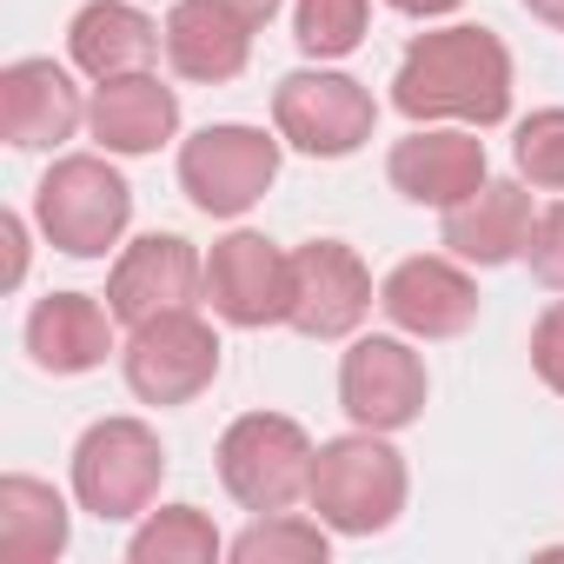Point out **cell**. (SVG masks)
I'll return each instance as SVG.
<instances>
[{"mask_svg":"<svg viewBox=\"0 0 564 564\" xmlns=\"http://www.w3.org/2000/svg\"><path fill=\"white\" fill-rule=\"evenodd\" d=\"M392 107L412 127H498L511 113V47L471 21L432 28L399 54Z\"/></svg>","mask_w":564,"mask_h":564,"instance_id":"obj_1","label":"cell"},{"mask_svg":"<svg viewBox=\"0 0 564 564\" xmlns=\"http://www.w3.org/2000/svg\"><path fill=\"white\" fill-rule=\"evenodd\" d=\"M412 498V471L392 445V432H366L352 425L346 438H326L313 458V491L306 505L339 531V538H379L399 524Z\"/></svg>","mask_w":564,"mask_h":564,"instance_id":"obj_2","label":"cell"},{"mask_svg":"<svg viewBox=\"0 0 564 564\" xmlns=\"http://www.w3.org/2000/svg\"><path fill=\"white\" fill-rule=\"evenodd\" d=\"M133 186L120 180L113 153H61L34 186V226L67 259H107L127 239Z\"/></svg>","mask_w":564,"mask_h":564,"instance_id":"obj_3","label":"cell"},{"mask_svg":"<svg viewBox=\"0 0 564 564\" xmlns=\"http://www.w3.org/2000/svg\"><path fill=\"white\" fill-rule=\"evenodd\" d=\"M166 485V445L147 419H94L74 445V505L94 511L100 524H133L153 511Z\"/></svg>","mask_w":564,"mask_h":564,"instance_id":"obj_4","label":"cell"},{"mask_svg":"<svg viewBox=\"0 0 564 564\" xmlns=\"http://www.w3.org/2000/svg\"><path fill=\"white\" fill-rule=\"evenodd\" d=\"M213 458H219V485H226V498L239 511H293L313 491L319 445L286 412H239L219 432Z\"/></svg>","mask_w":564,"mask_h":564,"instance_id":"obj_5","label":"cell"},{"mask_svg":"<svg viewBox=\"0 0 564 564\" xmlns=\"http://www.w3.org/2000/svg\"><path fill=\"white\" fill-rule=\"evenodd\" d=\"M379 127V100L366 80L339 67H300L272 87V133L306 160H352Z\"/></svg>","mask_w":564,"mask_h":564,"instance_id":"obj_6","label":"cell"},{"mask_svg":"<svg viewBox=\"0 0 564 564\" xmlns=\"http://www.w3.org/2000/svg\"><path fill=\"white\" fill-rule=\"evenodd\" d=\"M279 153H286V140L265 127H239V120L199 127L193 140H180V193L206 219H239L272 193Z\"/></svg>","mask_w":564,"mask_h":564,"instance_id":"obj_7","label":"cell"},{"mask_svg":"<svg viewBox=\"0 0 564 564\" xmlns=\"http://www.w3.org/2000/svg\"><path fill=\"white\" fill-rule=\"evenodd\" d=\"M206 306H213V319H226L239 333L286 326L293 319V252L252 226H232L206 252Z\"/></svg>","mask_w":564,"mask_h":564,"instance_id":"obj_8","label":"cell"},{"mask_svg":"<svg viewBox=\"0 0 564 564\" xmlns=\"http://www.w3.org/2000/svg\"><path fill=\"white\" fill-rule=\"evenodd\" d=\"M425 399H432V372L405 333H352V346L339 359V405L352 425L405 432L425 419Z\"/></svg>","mask_w":564,"mask_h":564,"instance_id":"obj_9","label":"cell"},{"mask_svg":"<svg viewBox=\"0 0 564 564\" xmlns=\"http://www.w3.org/2000/svg\"><path fill=\"white\" fill-rule=\"evenodd\" d=\"M120 372H127V392L140 405H193L213 379H219V333L193 313H166L153 326H133L127 333V352H120Z\"/></svg>","mask_w":564,"mask_h":564,"instance_id":"obj_10","label":"cell"},{"mask_svg":"<svg viewBox=\"0 0 564 564\" xmlns=\"http://www.w3.org/2000/svg\"><path fill=\"white\" fill-rule=\"evenodd\" d=\"M199 300H206V259L180 232H140L133 246H120L107 272V306L127 333L166 313H193Z\"/></svg>","mask_w":564,"mask_h":564,"instance_id":"obj_11","label":"cell"},{"mask_svg":"<svg viewBox=\"0 0 564 564\" xmlns=\"http://www.w3.org/2000/svg\"><path fill=\"white\" fill-rule=\"evenodd\" d=\"M372 272L346 239L293 246V333L300 339H352L372 319Z\"/></svg>","mask_w":564,"mask_h":564,"instance_id":"obj_12","label":"cell"},{"mask_svg":"<svg viewBox=\"0 0 564 564\" xmlns=\"http://www.w3.org/2000/svg\"><path fill=\"white\" fill-rule=\"evenodd\" d=\"M379 313L405 333V339H458L478 319V279L465 259L452 252H419L399 259L379 286Z\"/></svg>","mask_w":564,"mask_h":564,"instance_id":"obj_13","label":"cell"},{"mask_svg":"<svg viewBox=\"0 0 564 564\" xmlns=\"http://www.w3.org/2000/svg\"><path fill=\"white\" fill-rule=\"evenodd\" d=\"M87 127V94L74 87V74L47 54L8 61L0 67V140L21 153H54Z\"/></svg>","mask_w":564,"mask_h":564,"instance_id":"obj_14","label":"cell"},{"mask_svg":"<svg viewBox=\"0 0 564 564\" xmlns=\"http://www.w3.org/2000/svg\"><path fill=\"white\" fill-rule=\"evenodd\" d=\"M386 180H392V193H405L412 206L445 213V206L471 199V193L491 180V160H485L478 127H412L405 140H392Z\"/></svg>","mask_w":564,"mask_h":564,"instance_id":"obj_15","label":"cell"},{"mask_svg":"<svg viewBox=\"0 0 564 564\" xmlns=\"http://www.w3.org/2000/svg\"><path fill=\"white\" fill-rule=\"evenodd\" d=\"M438 219H445V226H438V239H445V252H452V259H465V265H511V259H524V252H531L538 199H531V186H524V180H485L471 199L445 206Z\"/></svg>","mask_w":564,"mask_h":564,"instance_id":"obj_16","label":"cell"},{"mask_svg":"<svg viewBox=\"0 0 564 564\" xmlns=\"http://www.w3.org/2000/svg\"><path fill=\"white\" fill-rule=\"evenodd\" d=\"M87 133H94L100 153H113V160L160 153V147L180 133V94H173L153 67H147V74H120V80H94Z\"/></svg>","mask_w":564,"mask_h":564,"instance_id":"obj_17","label":"cell"},{"mask_svg":"<svg viewBox=\"0 0 564 564\" xmlns=\"http://www.w3.org/2000/svg\"><path fill=\"white\" fill-rule=\"evenodd\" d=\"M113 306H100L94 293H47L28 313V359L54 379H80L94 366H107L113 352Z\"/></svg>","mask_w":564,"mask_h":564,"instance_id":"obj_18","label":"cell"},{"mask_svg":"<svg viewBox=\"0 0 564 564\" xmlns=\"http://www.w3.org/2000/svg\"><path fill=\"white\" fill-rule=\"evenodd\" d=\"M166 34L140 0H87L67 28V54L87 80H120V74H147L160 61Z\"/></svg>","mask_w":564,"mask_h":564,"instance_id":"obj_19","label":"cell"},{"mask_svg":"<svg viewBox=\"0 0 564 564\" xmlns=\"http://www.w3.org/2000/svg\"><path fill=\"white\" fill-rule=\"evenodd\" d=\"M166 34V61L180 80H199V87H226L246 74L252 61V28L239 14H226L219 0H173V14L160 21Z\"/></svg>","mask_w":564,"mask_h":564,"instance_id":"obj_20","label":"cell"},{"mask_svg":"<svg viewBox=\"0 0 564 564\" xmlns=\"http://www.w3.org/2000/svg\"><path fill=\"white\" fill-rule=\"evenodd\" d=\"M74 538V511L47 478L8 471L0 478V557L8 564H54Z\"/></svg>","mask_w":564,"mask_h":564,"instance_id":"obj_21","label":"cell"},{"mask_svg":"<svg viewBox=\"0 0 564 564\" xmlns=\"http://www.w3.org/2000/svg\"><path fill=\"white\" fill-rule=\"evenodd\" d=\"M127 557L133 564H219L226 538H219V524L199 505H160V511H147L133 524Z\"/></svg>","mask_w":564,"mask_h":564,"instance_id":"obj_22","label":"cell"},{"mask_svg":"<svg viewBox=\"0 0 564 564\" xmlns=\"http://www.w3.org/2000/svg\"><path fill=\"white\" fill-rule=\"evenodd\" d=\"M333 524L306 511H252V524L226 544L232 564H326L333 557Z\"/></svg>","mask_w":564,"mask_h":564,"instance_id":"obj_23","label":"cell"},{"mask_svg":"<svg viewBox=\"0 0 564 564\" xmlns=\"http://www.w3.org/2000/svg\"><path fill=\"white\" fill-rule=\"evenodd\" d=\"M366 21H372V0H300L293 41L306 61H346V54H359Z\"/></svg>","mask_w":564,"mask_h":564,"instance_id":"obj_24","label":"cell"},{"mask_svg":"<svg viewBox=\"0 0 564 564\" xmlns=\"http://www.w3.org/2000/svg\"><path fill=\"white\" fill-rule=\"evenodd\" d=\"M511 166L538 193H564V107H538L511 133Z\"/></svg>","mask_w":564,"mask_h":564,"instance_id":"obj_25","label":"cell"},{"mask_svg":"<svg viewBox=\"0 0 564 564\" xmlns=\"http://www.w3.org/2000/svg\"><path fill=\"white\" fill-rule=\"evenodd\" d=\"M531 272H538V286L564 293V199L538 206V232H531Z\"/></svg>","mask_w":564,"mask_h":564,"instance_id":"obj_26","label":"cell"},{"mask_svg":"<svg viewBox=\"0 0 564 564\" xmlns=\"http://www.w3.org/2000/svg\"><path fill=\"white\" fill-rule=\"evenodd\" d=\"M531 372L551 392H564V300H551L538 313V326H531Z\"/></svg>","mask_w":564,"mask_h":564,"instance_id":"obj_27","label":"cell"},{"mask_svg":"<svg viewBox=\"0 0 564 564\" xmlns=\"http://www.w3.org/2000/svg\"><path fill=\"white\" fill-rule=\"evenodd\" d=\"M0 239H8V286H21V279H28V219L0 213Z\"/></svg>","mask_w":564,"mask_h":564,"instance_id":"obj_28","label":"cell"},{"mask_svg":"<svg viewBox=\"0 0 564 564\" xmlns=\"http://www.w3.org/2000/svg\"><path fill=\"white\" fill-rule=\"evenodd\" d=\"M392 14H412V21H445V14H458L465 0H386Z\"/></svg>","mask_w":564,"mask_h":564,"instance_id":"obj_29","label":"cell"},{"mask_svg":"<svg viewBox=\"0 0 564 564\" xmlns=\"http://www.w3.org/2000/svg\"><path fill=\"white\" fill-rule=\"evenodd\" d=\"M219 8H226V14H239V21H246V28L259 34V28H265V21L279 14V0H219Z\"/></svg>","mask_w":564,"mask_h":564,"instance_id":"obj_30","label":"cell"},{"mask_svg":"<svg viewBox=\"0 0 564 564\" xmlns=\"http://www.w3.org/2000/svg\"><path fill=\"white\" fill-rule=\"evenodd\" d=\"M524 8H531L538 21H551V28H564V0H524Z\"/></svg>","mask_w":564,"mask_h":564,"instance_id":"obj_31","label":"cell"}]
</instances>
